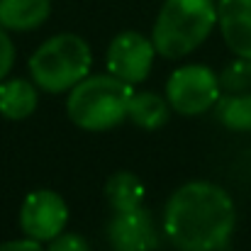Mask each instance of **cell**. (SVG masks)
<instances>
[{"label": "cell", "mask_w": 251, "mask_h": 251, "mask_svg": "<svg viewBox=\"0 0 251 251\" xmlns=\"http://www.w3.org/2000/svg\"><path fill=\"white\" fill-rule=\"evenodd\" d=\"M237 227L232 195L212 180H188L166 200L161 229L178 251H220Z\"/></svg>", "instance_id": "1"}, {"label": "cell", "mask_w": 251, "mask_h": 251, "mask_svg": "<svg viewBox=\"0 0 251 251\" xmlns=\"http://www.w3.org/2000/svg\"><path fill=\"white\" fill-rule=\"evenodd\" d=\"M215 27V0H164L151 29V42L159 56L176 61L193 54Z\"/></svg>", "instance_id": "2"}, {"label": "cell", "mask_w": 251, "mask_h": 251, "mask_svg": "<svg viewBox=\"0 0 251 251\" xmlns=\"http://www.w3.org/2000/svg\"><path fill=\"white\" fill-rule=\"evenodd\" d=\"M134 85L120 81L112 74L85 76L78 85L69 90L66 115L85 132H107L127 120L129 98Z\"/></svg>", "instance_id": "3"}, {"label": "cell", "mask_w": 251, "mask_h": 251, "mask_svg": "<svg viewBox=\"0 0 251 251\" xmlns=\"http://www.w3.org/2000/svg\"><path fill=\"white\" fill-rule=\"evenodd\" d=\"M29 76L39 90L49 95L69 93L90 76L93 51L81 34L61 32L42 42L29 56Z\"/></svg>", "instance_id": "4"}, {"label": "cell", "mask_w": 251, "mask_h": 251, "mask_svg": "<svg viewBox=\"0 0 251 251\" xmlns=\"http://www.w3.org/2000/svg\"><path fill=\"white\" fill-rule=\"evenodd\" d=\"M222 98L220 76L205 64H185L171 71L166 81V100L173 112L185 117L205 115Z\"/></svg>", "instance_id": "5"}, {"label": "cell", "mask_w": 251, "mask_h": 251, "mask_svg": "<svg viewBox=\"0 0 251 251\" xmlns=\"http://www.w3.org/2000/svg\"><path fill=\"white\" fill-rule=\"evenodd\" d=\"M156 56L159 54H156L151 37L127 29V32H120L117 37H112L107 54H105V66H107V74L117 76L120 81L129 85H139L149 78Z\"/></svg>", "instance_id": "6"}, {"label": "cell", "mask_w": 251, "mask_h": 251, "mask_svg": "<svg viewBox=\"0 0 251 251\" xmlns=\"http://www.w3.org/2000/svg\"><path fill=\"white\" fill-rule=\"evenodd\" d=\"M66 222H69V205L61 198V193L51 188H37L22 200L20 229L25 237L47 244L66 229Z\"/></svg>", "instance_id": "7"}, {"label": "cell", "mask_w": 251, "mask_h": 251, "mask_svg": "<svg viewBox=\"0 0 251 251\" xmlns=\"http://www.w3.org/2000/svg\"><path fill=\"white\" fill-rule=\"evenodd\" d=\"M107 242L112 251H154L161 244V232L154 215L142 205L112 215L107 222Z\"/></svg>", "instance_id": "8"}, {"label": "cell", "mask_w": 251, "mask_h": 251, "mask_svg": "<svg viewBox=\"0 0 251 251\" xmlns=\"http://www.w3.org/2000/svg\"><path fill=\"white\" fill-rule=\"evenodd\" d=\"M217 27L234 56L251 59V0H217Z\"/></svg>", "instance_id": "9"}, {"label": "cell", "mask_w": 251, "mask_h": 251, "mask_svg": "<svg viewBox=\"0 0 251 251\" xmlns=\"http://www.w3.org/2000/svg\"><path fill=\"white\" fill-rule=\"evenodd\" d=\"M51 15V0H0V27L7 32H34Z\"/></svg>", "instance_id": "10"}, {"label": "cell", "mask_w": 251, "mask_h": 251, "mask_svg": "<svg viewBox=\"0 0 251 251\" xmlns=\"http://www.w3.org/2000/svg\"><path fill=\"white\" fill-rule=\"evenodd\" d=\"M39 105V88L34 81L25 78H5L0 83V115L5 120L20 122L34 115Z\"/></svg>", "instance_id": "11"}, {"label": "cell", "mask_w": 251, "mask_h": 251, "mask_svg": "<svg viewBox=\"0 0 251 251\" xmlns=\"http://www.w3.org/2000/svg\"><path fill=\"white\" fill-rule=\"evenodd\" d=\"M171 115V105H168L166 95L151 93V90H134L129 98V110H127V120H132L139 129L154 132L159 127H164Z\"/></svg>", "instance_id": "12"}, {"label": "cell", "mask_w": 251, "mask_h": 251, "mask_svg": "<svg viewBox=\"0 0 251 251\" xmlns=\"http://www.w3.org/2000/svg\"><path fill=\"white\" fill-rule=\"evenodd\" d=\"M105 198L115 212L142 207L144 205V183L132 171H115L105 183Z\"/></svg>", "instance_id": "13"}, {"label": "cell", "mask_w": 251, "mask_h": 251, "mask_svg": "<svg viewBox=\"0 0 251 251\" xmlns=\"http://www.w3.org/2000/svg\"><path fill=\"white\" fill-rule=\"evenodd\" d=\"M217 120L232 132H251V90L227 93L215 105Z\"/></svg>", "instance_id": "14"}, {"label": "cell", "mask_w": 251, "mask_h": 251, "mask_svg": "<svg viewBox=\"0 0 251 251\" xmlns=\"http://www.w3.org/2000/svg\"><path fill=\"white\" fill-rule=\"evenodd\" d=\"M217 76H220L222 93H249L251 90V59L237 56Z\"/></svg>", "instance_id": "15"}, {"label": "cell", "mask_w": 251, "mask_h": 251, "mask_svg": "<svg viewBox=\"0 0 251 251\" xmlns=\"http://www.w3.org/2000/svg\"><path fill=\"white\" fill-rule=\"evenodd\" d=\"M47 251H90V244H88L85 237L64 229L59 237H54L51 242H47Z\"/></svg>", "instance_id": "16"}, {"label": "cell", "mask_w": 251, "mask_h": 251, "mask_svg": "<svg viewBox=\"0 0 251 251\" xmlns=\"http://www.w3.org/2000/svg\"><path fill=\"white\" fill-rule=\"evenodd\" d=\"M12 66H15V44L10 39V32L0 27V83L7 78Z\"/></svg>", "instance_id": "17"}, {"label": "cell", "mask_w": 251, "mask_h": 251, "mask_svg": "<svg viewBox=\"0 0 251 251\" xmlns=\"http://www.w3.org/2000/svg\"><path fill=\"white\" fill-rule=\"evenodd\" d=\"M0 251H47V247H42V242H34L29 237H22V239H10V242H2Z\"/></svg>", "instance_id": "18"}]
</instances>
